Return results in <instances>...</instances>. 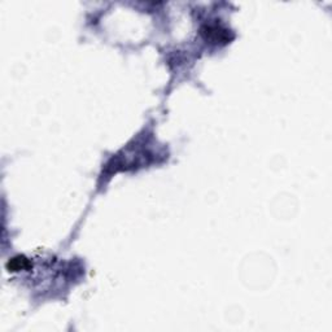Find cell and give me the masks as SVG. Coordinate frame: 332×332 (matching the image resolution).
<instances>
[{
	"label": "cell",
	"mask_w": 332,
	"mask_h": 332,
	"mask_svg": "<svg viewBox=\"0 0 332 332\" xmlns=\"http://www.w3.org/2000/svg\"><path fill=\"white\" fill-rule=\"evenodd\" d=\"M202 35L212 42H228V31L226 29H222L220 25H206L201 29Z\"/></svg>",
	"instance_id": "6da1fadb"
},
{
	"label": "cell",
	"mask_w": 332,
	"mask_h": 332,
	"mask_svg": "<svg viewBox=\"0 0 332 332\" xmlns=\"http://www.w3.org/2000/svg\"><path fill=\"white\" fill-rule=\"evenodd\" d=\"M31 266L30 261L24 256H18V257L12 258L8 262V270L9 271H18V270H26Z\"/></svg>",
	"instance_id": "7a4b0ae2"
}]
</instances>
